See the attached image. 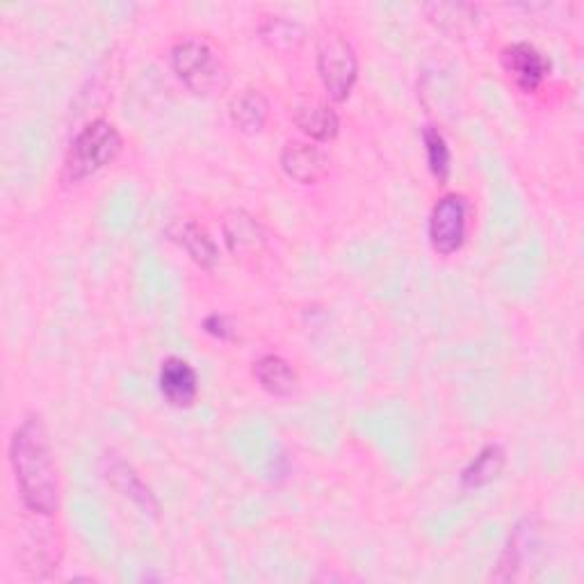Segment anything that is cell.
Returning <instances> with one entry per match:
<instances>
[{
    "mask_svg": "<svg viewBox=\"0 0 584 584\" xmlns=\"http://www.w3.org/2000/svg\"><path fill=\"white\" fill-rule=\"evenodd\" d=\"M468 201L462 195L441 197L430 215V243L441 256L457 254L466 243Z\"/></svg>",
    "mask_w": 584,
    "mask_h": 584,
    "instance_id": "cell-5",
    "label": "cell"
},
{
    "mask_svg": "<svg viewBox=\"0 0 584 584\" xmlns=\"http://www.w3.org/2000/svg\"><path fill=\"white\" fill-rule=\"evenodd\" d=\"M422 142H424V155H428V167L432 176L439 183H445L453 170V153H449L447 140L443 138V132L436 126H428L422 130Z\"/></svg>",
    "mask_w": 584,
    "mask_h": 584,
    "instance_id": "cell-17",
    "label": "cell"
},
{
    "mask_svg": "<svg viewBox=\"0 0 584 584\" xmlns=\"http://www.w3.org/2000/svg\"><path fill=\"white\" fill-rule=\"evenodd\" d=\"M317 73L336 103L350 98L359 78V60L352 44L342 35H327L323 39L317 48Z\"/></svg>",
    "mask_w": 584,
    "mask_h": 584,
    "instance_id": "cell-3",
    "label": "cell"
},
{
    "mask_svg": "<svg viewBox=\"0 0 584 584\" xmlns=\"http://www.w3.org/2000/svg\"><path fill=\"white\" fill-rule=\"evenodd\" d=\"M229 113H231L235 128H241L243 132L254 136V132H260L265 121H268L270 105L258 90H245L243 94H237L231 101Z\"/></svg>",
    "mask_w": 584,
    "mask_h": 584,
    "instance_id": "cell-15",
    "label": "cell"
},
{
    "mask_svg": "<svg viewBox=\"0 0 584 584\" xmlns=\"http://www.w3.org/2000/svg\"><path fill=\"white\" fill-rule=\"evenodd\" d=\"M424 12L445 33H462L477 19V10L466 3H432L424 5Z\"/></svg>",
    "mask_w": 584,
    "mask_h": 584,
    "instance_id": "cell-16",
    "label": "cell"
},
{
    "mask_svg": "<svg viewBox=\"0 0 584 584\" xmlns=\"http://www.w3.org/2000/svg\"><path fill=\"white\" fill-rule=\"evenodd\" d=\"M105 464V480H108L121 495H126L130 502H136L144 514H157V500L153 498L151 489L140 480V475L132 470L128 462H124L119 455L110 453L103 459Z\"/></svg>",
    "mask_w": 584,
    "mask_h": 584,
    "instance_id": "cell-8",
    "label": "cell"
},
{
    "mask_svg": "<svg viewBox=\"0 0 584 584\" xmlns=\"http://www.w3.org/2000/svg\"><path fill=\"white\" fill-rule=\"evenodd\" d=\"M203 331L210 334V336L220 338V340L233 338V329H231L229 320H226L224 315H220V313H212V315L206 317V320H203Z\"/></svg>",
    "mask_w": 584,
    "mask_h": 584,
    "instance_id": "cell-19",
    "label": "cell"
},
{
    "mask_svg": "<svg viewBox=\"0 0 584 584\" xmlns=\"http://www.w3.org/2000/svg\"><path fill=\"white\" fill-rule=\"evenodd\" d=\"M254 377L260 384V388H265L270 395H277V397L292 395L300 384L297 370L279 354L260 357L254 363Z\"/></svg>",
    "mask_w": 584,
    "mask_h": 584,
    "instance_id": "cell-13",
    "label": "cell"
},
{
    "mask_svg": "<svg viewBox=\"0 0 584 584\" xmlns=\"http://www.w3.org/2000/svg\"><path fill=\"white\" fill-rule=\"evenodd\" d=\"M172 67L176 75L195 94H210L220 85L222 65L206 42L183 39L172 48Z\"/></svg>",
    "mask_w": 584,
    "mask_h": 584,
    "instance_id": "cell-4",
    "label": "cell"
},
{
    "mask_svg": "<svg viewBox=\"0 0 584 584\" xmlns=\"http://www.w3.org/2000/svg\"><path fill=\"white\" fill-rule=\"evenodd\" d=\"M504 462H507V455H504L502 445L498 443L484 445L480 453H477V457L462 470V487L472 491L491 484L502 472Z\"/></svg>",
    "mask_w": 584,
    "mask_h": 584,
    "instance_id": "cell-14",
    "label": "cell"
},
{
    "mask_svg": "<svg viewBox=\"0 0 584 584\" xmlns=\"http://www.w3.org/2000/svg\"><path fill=\"white\" fill-rule=\"evenodd\" d=\"M124 140L115 124L105 119L90 121L78 136L73 138L67 157L62 176L67 183H83L85 178L98 174L101 170L115 163V157L121 153Z\"/></svg>",
    "mask_w": 584,
    "mask_h": 584,
    "instance_id": "cell-2",
    "label": "cell"
},
{
    "mask_svg": "<svg viewBox=\"0 0 584 584\" xmlns=\"http://www.w3.org/2000/svg\"><path fill=\"white\" fill-rule=\"evenodd\" d=\"M500 62L516 87L525 94L537 92L550 75V60L537 46L527 42H514L504 46L500 50Z\"/></svg>",
    "mask_w": 584,
    "mask_h": 584,
    "instance_id": "cell-6",
    "label": "cell"
},
{
    "mask_svg": "<svg viewBox=\"0 0 584 584\" xmlns=\"http://www.w3.org/2000/svg\"><path fill=\"white\" fill-rule=\"evenodd\" d=\"M260 37L272 48L295 50L304 42V28L297 21H290L283 16H268V21L260 25Z\"/></svg>",
    "mask_w": 584,
    "mask_h": 584,
    "instance_id": "cell-18",
    "label": "cell"
},
{
    "mask_svg": "<svg viewBox=\"0 0 584 584\" xmlns=\"http://www.w3.org/2000/svg\"><path fill=\"white\" fill-rule=\"evenodd\" d=\"M281 170L288 178L311 185L327 174L329 157L313 144L290 142L281 153Z\"/></svg>",
    "mask_w": 584,
    "mask_h": 584,
    "instance_id": "cell-9",
    "label": "cell"
},
{
    "mask_svg": "<svg viewBox=\"0 0 584 584\" xmlns=\"http://www.w3.org/2000/svg\"><path fill=\"white\" fill-rule=\"evenodd\" d=\"M170 241L180 245L199 268L212 270V265L218 262V245L203 226H199L192 220H180L167 229Z\"/></svg>",
    "mask_w": 584,
    "mask_h": 584,
    "instance_id": "cell-10",
    "label": "cell"
},
{
    "mask_svg": "<svg viewBox=\"0 0 584 584\" xmlns=\"http://www.w3.org/2000/svg\"><path fill=\"white\" fill-rule=\"evenodd\" d=\"M157 388H161V395L165 397L167 405L176 409H188L195 405L199 395V377L188 361L180 357H170L161 365Z\"/></svg>",
    "mask_w": 584,
    "mask_h": 584,
    "instance_id": "cell-7",
    "label": "cell"
},
{
    "mask_svg": "<svg viewBox=\"0 0 584 584\" xmlns=\"http://www.w3.org/2000/svg\"><path fill=\"white\" fill-rule=\"evenodd\" d=\"M224 241L233 254H252L265 245L262 226L249 215V212L235 208L229 210L222 222Z\"/></svg>",
    "mask_w": 584,
    "mask_h": 584,
    "instance_id": "cell-12",
    "label": "cell"
},
{
    "mask_svg": "<svg viewBox=\"0 0 584 584\" xmlns=\"http://www.w3.org/2000/svg\"><path fill=\"white\" fill-rule=\"evenodd\" d=\"M10 464L25 507L42 516L56 514L60 507V482L42 416H28L14 430Z\"/></svg>",
    "mask_w": 584,
    "mask_h": 584,
    "instance_id": "cell-1",
    "label": "cell"
},
{
    "mask_svg": "<svg viewBox=\"0 0 584 584\" xmlns=\"http://www.w3.org/2000/svg\"><path fill=\"white\" fill-rule=\"evenodd\" d=\"M297 128L315 142H329L338 136L340 119L331 105L323 101H304L295 108Z\"/></svg>",
    "mask_w": 584,
    "mask_h": 584,
    "instance_id": "cell-11",
    "label": "cell"
}]
</instances>
